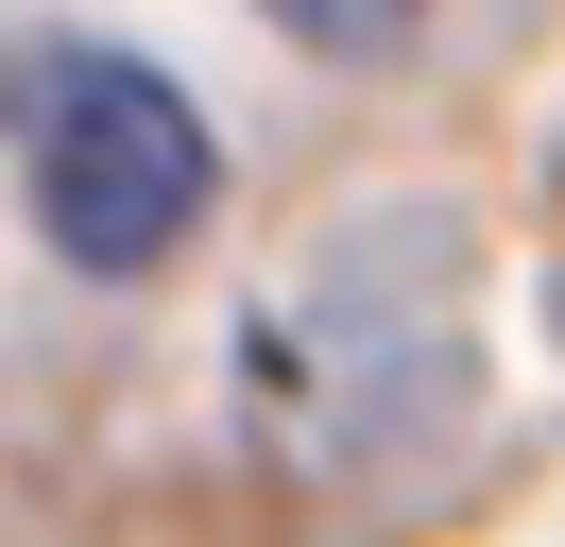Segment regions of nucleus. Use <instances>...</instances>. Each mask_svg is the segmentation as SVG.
<instances>
[{
	"instance_id": "1",
	"label": "nucleus",
	"mask_w": 565,
	"mask_h": 547,
	"mask_svg": "<svg viewBox=\"0 0 565 547\" xmlns=\"http://www.w3.org/2000/svg\"><path fill=\"white\" fill-rule=\"evenodd\" d=\"M241 394L291 479H377L462 410V223L446 205H377V223L309 239L241 325Z\"/></svg>"
},
{
	"instance_id": "2",
	"label": "nucleus",
	"mask_w": 565,
	"mask_h": 547,
	"mask_svg": "<svg viewBox=\"0 0 565 547\" xmlns=\"http://www.w3.org/2000/svg\"><path fill=\"white\" fill-rule=\"evenodd\" d=\"M18 189H35V239L70 274H154L223 205V137H206V103L154 52L70 34V52H35V86H18Z\"/></svg>"
},
{
	"instance_id": "3",
	"label": "nucleus",
	"mask_w": 565,
	"mask_h": 547,
	"mask_svg": "<svg viewBox=\"0 0 565 547\" xmlns=\"http://www.w3.org/2000/svg\"><path fill=\"white\" fill-rule=\"evenodd\" d=\"M257 18H275L291 52H326V68H377V52L428 34V0H257Z\"/></svg>"
}]
</instances>
